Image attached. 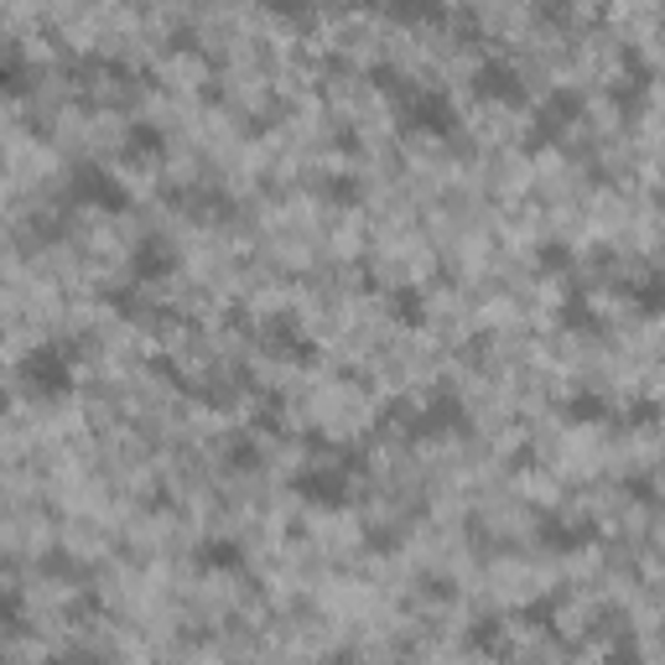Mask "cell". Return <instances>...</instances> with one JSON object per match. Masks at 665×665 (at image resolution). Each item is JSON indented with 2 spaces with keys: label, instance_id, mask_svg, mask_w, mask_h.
Returning <instances> with one entry per match:
<instances>
[{
  "label": "cell",
  "instance_id": "obj_18",
  "mask_svg": "<svg viewBox=\"0 0 665 665\" xmlns=\"http://www.w3.org/2000/svg\"><path fill=\"white\" fill-rule=\"evenodd\" d=\"M536 266H541V271H572V266H578V256L567 250L562 239H551V245H541V256H536Z\"/></svg>",
  "mask_w": 665,
  "mask_h": 665
},
{
  "label": "cell",
  "instance_id": "obj_1",
  "mask_svg": "<svg viewBox=\"0 0 665 665\" xmlns=\"http://www.w3.org/2000/svg\"><path fill=\"white\" fill-rule=\"evenodd\" d=\"M17 375H21V391L32 395V401H63V395H73V385H79V375H73V343L63 339L32 343L21 354Z\"/></svg>",
  "mask_w": 665,
  "mask_h": 665
},
{
  "label": "cell",
  "instance_id": "obj_19",
  "mask_svg": "<svg viewBox=\"0 0 665 665\" xmlns=\"http://www.w3.org/2000/svg\"><path fill=\"white\" fill-rule=\"evenodd\" d=\"M229 468H235V474L260 468V443L256 437H235V443H229Z\"/></svg>",
  "mask_w": 665,
  "mask_h": 665
},
{
  "label": "cell",
  "instance_id": "obj_2",
  "mask_svg": "<svg viewBox=\"0 0 665 665\" xmlns=\"http://www.w3.org/2000/svg\"><path fill=\"white\" fill-rule=\"evenodd\" d=\"M391 104H395V120H401L406 131H422V136H453V131H458V104L432 84L401 79Z\"/></svg>",
  "mask_w": 665,
  "mask_h": 665
},
{
  "label": "cell",
  "instance_id": "obj_12",
  "mask_svg": "<svg viewBox=\"0 0 665 665\" xmlns=\"http://www.w3.org/2000/svg\"><path fill=\"white\" fill-rule=\"evenodd\" d=\"M0 84H6V94H27L32 89V63H27V52L17 42H6V52H0Z\"/></svg>",
  "mask_w": 665,
  "mask_h": 665
},
{
  "label": "cell",
  "instance_id": "obj_10",
  "mask_svg": "<svg viewBox=\"0 0 665 665\" xmlns=\"http://www.w3.org/2000/svg\"><path fill=\"white\" fill-rule=\"evenodd\" d=\"M260 343H266L271 354H281V359H312V354H318L308 333H302L297 323H287V318H281V323H271V333H260Z\"/></svg>",
  "mask_w": 665,
  "mask_h": 665
},
{
  "label": "cell",
  "instance_id": "obj_21",
  "mask_svg": "<svg viewBox=\"0 0 665 665\" xmlns=\"http://www.w3.org/2000/svg\"><path fill=\"white\" fill-rule=\"evenodd\" d=\"M562 323L567 328H598V318H593V308H588V297H582V291H572V297H567Z\"/></svg>",
  "mask_w": 665,
  "mask_h": 665
},
{
  "label": "cell",
  "instance_id": "obj_4",
  "mask_svg": "<svg viewBox=\"0 0 665 665\" xmlns=\"http://www.w3.org/2000/svg\"><path fill=\"white\" fill-rule=\"evenodd\" d=\"M287 489L302 499V505H312V510H343V505H349V489H354V478L343 474L339 463L318 458V463H308V468H297V474L287 478Z\"/></svg>",
  "mask_w": 665,
  "mask_h": 665
},
{
  "label": "cell",
  "instance_id": "obj_15",
  "mask_svg": "<svg viewBox=\"0 0 665 665\" xmlns=\"http://www.w3.org/2000/svg\"><path fill=\"white\" fill-rule=\"evenodd\" d=\"M391 312H395V323L416 328L422 318H427V302H422V291H416V287H395L391 291Z\"/></svg>",
  "mask_w": 665,
  "mask_h": 665
},
{
  "label": "cell",
  "instance_id": "obj_7",
  "mask_svg": "<svg viewBox=\"0 0 665 665\" xmlns=\"http://www.w3.org/2000/svg\"><path fill=\"white\" fill-rule=\"evenodd\" d=\"M172 271H177V256H172V245L162 235H146L136 250L125 256V276H131L136 287H162Z\"/></svg>",
  "mask_w": 665,
  "mask_h": 665
},
{
  "label": "cell",
  "instance_id": "obj_17",
  "mask_svg": "<svg viewBox=\"0 0 665 665\" xmlns=\"http://www.w3.org/2000/svg\"><path fill=\"white\" fill-rule=\"evenodd\" d=\"M104 302L120 312V318H141V287L131 281V287H110L104 291Z\"/></svg>",
  "mask_w": 665,
  "mask_h": 665
},
{
  "label": "cell",
  "instance_id": "obj_14",
  "mask_svg": "<svg viewBox=\"0 0 665 665\" xmlns=\"http://www.w3.org/2000/svg\"><path fill=\"white\" fill-rule=\"evenodd\" d=\"M609 416V401L603 395H593V391H582V395H572L567 401V422H578V427H598Z\"/></svg>",
  "mask_w": 665,
  "mask_h": 665
},
{
  "label": "cell",
  "instance_id": "obj_11",
  "mask_svg": "<svg viewBox=\"0 0 665 665\" xmlns=\"http://www.w3.org/2000/svg\"><path fill=\"white\" fill-rule=\"evenodd\" d=\"M120 146H125V156H162L167 152V131H162L156 120H131Z\"/></svg>",
  "mask_w": 665,
  "mask_h": 665
},
{
  "label": "cell",
  "instance_id": "obj_16",
  "mask_svg": "<svg viewBox=\"0 0 665 665\" xmlns=\"http://www.w3.org/2000/svg\"><path fill=\"white\" fill-rule=\"evenodd\" d=\"M359 177H349V172H333V177H323V198H333V204H359Z\"/></svg>",
  "mask_w": 665,
  "mask_h": 665
},
{
  "label": "cell",
  "instance_id": "obj_13",
  "mask_svg": "<svg viewBox=\"0 0 665 665\" xmlns=\"http://www.w3.org/2000/svg\"><path fill=\"white\" fill-rule=\"evenodd\" d=\"M630 302L645 318H665V271H650V276H640L630 287Z\"/></svg>",
  "mask_w": 665,
  "mask_h": 665
},
{
  "label": "cell",
  "instance_id": "obj_9",
  "mask_svg": "<svg viewBox=\"0 0 665 665\" xmlns=\"http://www.w3.org/2000/svg\"><path fill=\"white\" fill-rule=\"evenodd\" d=\"M598 530L588 526V520H557V515H547L541 520V541H547L551 551H578V547H588Z\"/></svg>",
  "mask_w": 665,
  "mask_h": 665
},
{
  "label": "cell",
  "instance_id": "obj_3",
  "mask_svg": "<svg viewBox=\"0 0 665 665\" xmlns=\"http://www.w3.org/2000/svg\"><path fill=\"white\" fill-rule=\"evenodd\" d=\"M63 193H69V208H100V214H125L131 208L125 183L110 167H100V162H79L69 172V188Z\"/></svg>",
  "mask_w": 665,
  "mask_h": 665
},
{
  "label": "cell",
  "instance_id": "obj_22",
  "mask_svg": "<svg viewBox=\"0 0 665 665\" xmlns=\"http://www.w3.org/2000/svg\"><path fill=\"white\" fill-rule=\"evenodd\" d=\"M603 665H645V655H640V645H634L630 634H624V640H614V645H609Z\"/></svg>",
  "mask_w": 665,
  "mask_h": 665
},
{
  "label": "cell",
  "instance_id": "obj_6",
  "mask_svg": "<svg viewBox=\"0 0 665 665\" xmlns=\"http://www.w3.org/2000/svg\"><path fill=\"white\" fill-rule=\"evenodd\" d=\"M474 94L478 100H499V104H526L530 100L520 69H515L510 58H499V52H489V58L474 69Z\"/></svg>",
  "mask_w": 665,
  "mask_h": 665
},
{
  "label": "cell",
  "instance_id": "obj_20",
  "mask_svg": "<svg viewBox=\"0 0 665 665\" xmlns=\"http://www.w3.org/2000/svg\"><path fill=\"white\" fill-rule=\"evenodd\" d=\"M468 645H478V650H499V645H505V624H499V619H478L474 630H468Z\"/></svg>",
  "mask_w": 665,
  "mask_h": 665
},
{
  "label": "cell",
  "instance_id": "obj_8",
  "mask_svg": "<svg viewBox=\"0 0 665 665\" xmlns=\"http://www.w3.org/2000/svg\"><path fill=\"white\" fill-rule=\"evenodd\" d=\"M193 562L208 567V572H245L250 557H245V547H239L235 536H208V541H198Z\"/></svg>",
  "mask_w": 665,
  "mask_h": 665
},
{
  "label": "cell",
  "instance_id": "obj_23",
  "mask_svg": "<svg viewBox=\"0 0 665 665\" xmlns=\"http://www.w3.org/2000/svg\"><path fill=\"white\" fill-rule=\"evenodd\" d=\"M42 665H104V661H94V655H58V661H42Z\"/></svg>",
  "mask_w": 665,
  "mask_h": 665
},
{
  "label": "cell",
  "instance_id": "obj_5",
  "mask_svg": "<svg viewBox=\"0 0 665 665\" xmlns=\"http://www.w3.org/2000/svg\"><path fill=\"white\" fill-rule=\"evenodd\" d=\"M582 120V94L572 84H557L541 94V104H536V115H530V136L526 146L530 152H541V146H551V141L567 136V125H578Z\"/></svg>",
  "mask_w": 665,
  "mask_h": 665
}]
</instances>
